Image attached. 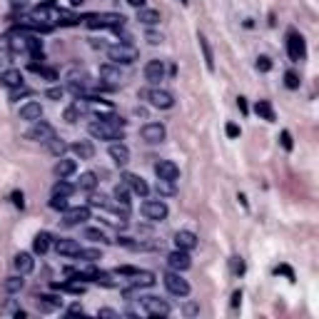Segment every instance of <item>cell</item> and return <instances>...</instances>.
Returning <instances> with one entry per match:
<instances>
[{"label":"cell","mask_w":319,"mask_h":319,"mask_svg":"<svg viewBox=\"0 0 319 319\" xmlns=\"http://www.w3.org/2000/svg\"><path fill=\"white\" fill-rule=\"evenodd\" d=\"M85 25L90 30H100V28H112V30H122L125 28V15L122 13H95L82 18Z\"/></svg>","instance_id":"cell-1"},{"label":"cell","mask_w":319,"mask_h":319,"mask_svg":"<svg viewBox=\"0 0 319 319\" xmlns=\"http://www.w3.org/2000/svg\"><path fill=\"white\" fill-rule=\"evenodd\" d=\"M87 130H90V135L92 137H97V140H122V127H117V125H112V122H107V120H92L90 125H87Z\"/></svg>","instance_id":"cell-2"},{"label":"cell","mask_w":319,"mask_h":319,"mask_svg":"<svg viewBox=\"0 0 319 319\" xmlns=\"http://www.w3.org/2000/svg\"><path fill=\"white\" fill-rule=\"evenodd\" d=\"M137 48H132L130 43H120V45H110L107 48V58L115 63V65H132L137 60Z\"/></svg>","instance_id":"cell-3"},{"label":"cell","mask_w":319,"mask_h":319,"mask_svg":"<svg viewBox=\"0 0 319 319\" xmlns=\"http://www.w3.org/2000/svg\"><path fill=\"white\" fill-rule=\"evenodd\" d=\"M140 210H142L145 220H150V222H162L167 217V212H170L162 200H145Z\"/></svg>","instance_id":"cell-4"},{"label":"cell","mask_w":319,"mask_h":319,"mask_svg":"<svg viewBox=\"0 0 319 319\" xmlns=\"http://www.w3.org/2000/svg\"><path fill=\"white\" fill-rule=\"evenodd\" d=\"M287 53H289V60H292V63H299V60H304V55H307L304 38H302L297 30H289V33H287Z\"/></svg>","instance_id":"cell-5"},{"label":"cell","mask_w":319,"mask_h":319,"mask_svg":"<svg viewBox=\"0 0 319 319\" xmlns=\"http://www.w3.org/2000/svg\"><path fill=\"white\" fill-rule=\"evenodd\" d=\"M162 282H165L167 292L175 294V297H187V294H190V284H187V279L180 277V272H172V269H170V272L162 277Z\"/></svg>","instance_id":"cell-6"},{"label":"cell","mask_w":319,"mask_h":319,"mask_svg":"<svg viewBox=\"0 0 319 319\" xmlns=\"http://www.w3.org/2000/svg\"><path fill=\"white\" fill-rule=\"evenodd\" d=\"M145 97L150 100L152 107H160V110H170V107L175 105L172 92H170V90H162V87H152V90H147Z\"/></svg>","instance_id":"cell-7"},{"label":"cell","mask_w":319,"mask_h":319,"mask_svg":"<svg viewBox=\"0 0 319 319\" xmlns=\"http://www.w3.org/2000/svg\"><path fill=\"white\" fill-rule=\"evenodd\" d=\"M53 137H55V130H53V125L45 122V120H35L33 127L28 130V140H33V142H48V140H53Z\"/></svg>","instance_id":"cell-8"},{"label":"cell","mask_w":319,"mask_h":319,"mask_svg":"<svg viewBox=\"0 0 319 319\" xmlns=\"http://www.w3.org/2000/svg\"><path fill=\"white\" fill-rule=\"evenodd\" d=\"M140 135H142V140H145V142L157 145V142H162V140L167 137V130H165V125H162V122H147V125L140 130Z\"/></svg>","instance_id":"cell-9"},{"label":"cell","mask_w":319,"mask_h":319,"mask_svg":"<svg viewBox=\"0 0 319 319\" xmlns=\"http://www.w3.org/2000/svg\"><path fill=\"white\" fill-rule=\"evenodd\" d=\"M142 307L150 317H170V304L160 297H142Z\"/></svg>","instance_id":"cell-10"},{"label":"cell","mask_w":319,"mask_h":319,"mask_svg":"<svg viewBox=\"0 0 319 319\" xmlns=\"http://www.w3.org/2000/svg\"><path fill=\"white\" fill-rule=\"evenodd\" d=\"M155 175H157V180H170V182H177V177H180V167L172 162V160H160V162L155 165Z\"/></svg>","instance_id":"cell-11"},{"label":"cell","mask_w":319,"mask_h":319,"mask_svg":"<svg viewBox=\"0 0 319 319\" xmlns=\"http://www.w3.org/2000/svg\"><path fill=\"white\" fill-rule=\"evenodd\" d=\"M167 264H170L172 272H185V269L192 267V257H190V252H185V249H175V252L167 254Z\"/></svg>","instance_id":"cell-12"},{"label":"cell","mask_w":319,"mask_h":319,"mask_svg":"<svg viewBox=\"0 0 319 319\" xmlns=\"http://www.w3.org/2000/svg\"><path fill=\"white\" fill-rule=\"evenodd\" d=\"M85 220H90V207H70V210H65V215H63V225L65 227H75V225H82Z\"/></svg>","instance_id":"cell-13"},{"label":"cell","mask_w":319,"mask_h":319,"mask_svg":"<svg viewBox=\"0 0 319 319\" xmlns=\"http://www.w3.org/2000/svg\"><path fill=\"white\" fill-rule=\"evenodd\" d=\"M197 244H200V239H197V235H195V232H190V230H180V232L175 235V247H177V249L192 252Z\"/></svg>","instance_id":"cell-14"},{"label":"cell","mask_w":319,"mask_h":319,"mask_svg":"<svg viewBox=\"0 0 319 319\" xmlns=\"http://www.w3.org/2000/svg\"><path fill=\"white\" fill-rule=\"evenodd\" d=\"M122 182L135 192V195H140V197H147V192H150V187H147V182L140 177V175H132V172H125L122 175Z\"/></svg>","instance_id":"cell-15"},{"label":"cell","mask_w":319,"mask_h":319,"mask_svg":"<svg viewBox=\"0 0 319 319\" xmlns=\"http://www.w3.org/2000/svg\"><path fill=\"white\" fill-rule=\"evenodd\" d=\"M145 78H147L152 85H157L160 80H165V63H162V60H150V63L145 65Z\"/></svg>","instance_id":"cell-16"},{"label":"cell","mask_w":319,"mask_h":319,"mask_svg":"<svg viewBox=\"0 0 319 319\" xmlns=\"http://www.w3.org/2000/svg\"><path fill=\"white\" fill-rule=\"evenodd\" d=\"M55 249H58V254H63V257H78V252H80L82 247H80L78 239L60 237V239H55Z\"/></svg>","instance_id":"cell-17"},{"label":"cell","mask_w":319,"mask_h":319,"mask_svg":"<svg viewBox=\"0 0 319 319\" xmlns=\"http://www.w3.org/2000/svg\"><path fill=\"white\" fill-rule=\"evenodd\" d=\"M13 267H15L18 274H30V272L35 269V259H33V254H28V252H18V254L13 257Z\"/></svg>","instance_id":"cell-18"},{"label":"cell","mask_w":319,"mask_h":319,"mask_svg":"<svg viewBox=\"0 0 319 319\" xmlns=\"http://www.w3.org/2000/svg\"><path fill=\"white\" fill-rule=\"evenodd\" d=\"M110 157H112V162L115 165H127L130 162V150H127V145H122V142H112L110 145Z\"/></svg>","instance_id":"cell-19"},{"label":"cell","mask_w":319,"mask_h":319,"mask_svg":"<svg viewBox=\"0 0 319 319\" xmlns=\"http://www.w3.org/2000/svg\"><path fill=\"white\" fill-rule=\"evenodd\" d=\"M40 117H43V107H40V102L30 100V102H25V105L20 107V120L35 122V120H40Z\"/></svg>","instance_id":"cell-20"},{"label":"cell","mask_w":319,"mask_h":319,"mask_svg":"<svg viewBox=\"0 0 319 319\" xmlns=\"http://www.w3.org/2000/svg\"><path fill=\"white\" fill-rule=\"evenodd\" d=\"M0 82H3L5 87H20L23 85V73L18 70V68H10V70H5V73H0Z\"/></svg>","instance_id":"cell-21"},{"label":"cell","mask_w":319,"mask_h":319,"mask_svg":"<svg viewBox=\"0 0 319 319\" xmlns=\"http://www.w3.org/2000/svg\"><path fill=\"white\" fill-rule=\"evenodd\" d=\"M75 170H78V162H75V160H65V157H60V160H58V165H55V175H58L60 180L70 177Z\"/></svg>","instance_id":"cell-22"},{"label":"cell","mask_w":319,"mask_h":319,"mask_svg":"<svg viewBox=\"0 0 319 319\" xmlns=\"http://www.w3.org/2000/svg\"><path fill=\"white\" fill-rule=\"evenodd\" d=\"M100 78H102V80H107L110 85H117V82L122 80L120 65H115V63H112V65H102V68H100Z\"/></svg>","instance_id":"cell-23"},{"label":"cell","mask_w":319,"mask_h":319,"mask_svg":"<svg viewBox=\"0 0 319 319\" xmlns=\"http://www.w3.org/2000/svg\"><path fill=\"white\" fill-rule=\"evenodd\" d=\"M70 150H73L80 160H92V155H95V147H92V142H87V140H78Z\"/></svg>","instance_id":"cell-24"},{"label":"cell","mask_w":319,"mask_h":319,"mask_svg":"<svg viewBox=\"0 0 319 319\" xmlns=\"http://www.w3.org/2000/svg\"><path fill=\"white\" fill-rule=\"evenodd\" d=\"M155 282H157V279H155L152 272H140V269H137V272L132 274V279H130V284H132L135 289H140V287H152Z\"/></svg>","instance_id":"cell-25"},{"label":"cell","mask_w":319,"mask_h":319,"mask_svg":"<svg viewBox=\"0 0 319 319\" xmlns=\"http://www.w3.org/2000/svg\"><path fill=\"white\" fill-rule=\"evenodd\" d=\"M254 112H257L262 120H267V122H274V120H277V115H274V107H272L267 100H257V105H254Z\"/></svg>","instance_id":"cell-26"},{"label":"cell","mask_w":319,"mask_h":319,"mask_svg":"<svg viewBox=\"0 0 319 319\" xmlns=\"http://www.w3.org/2000/svg\"><path fill=\"white\" fill-rule=\"evenodd\" d=\"M137 20L145 23V25H157L162 18H160V13L152 10V8H140V10H137Z\"/></svg>","instance_id":"cell-27"},{"label":"cell","mask_w":319,"mask_h":319,"mask_svg":"<svg viewBox=\"0 0 319 319\" xmlns=\"http://www.w3.org/2000/svg\"><path fill=\"white\" fill-rule=\"evenodd\" d=\"M197 40H200V48H202V55H205V65H207V70H215V55H212V48H210L207 38L200 33V35H197Z\"/></svg>","instance_id":"cell-28"},{"label":"cell","mask_w":319,"mask_h":319,"mask_svg":"<svg viewBox=\"0 0 319 319\" xmlns=\"http://www.w3.org/2000/svg\"><path fill=\"white\" fill-rule=\"evenodd\" d=\"M95 187H97V175H95V172H82V175H80V182H78V190L92 192Z\"/></svg>","instance_id":"cell-29"},{"label":"cell","mask_w":319,"mask_h":319,"mask_svg":"<svg viewBox=\"0 0 319 319\" xmlns=\"http://www.w3.org/2000/svg\"><path fill=\"white\" fill-rule=\"evenodd\" d=\"M33 249H35V254H45L50 249V235L48 232H38L35 239H33Z\"/></svg>","instance_id":"cell-30"},{"label":"cell","mask_w":319,"mask_h":319,"mask_svg":"<svg viewBox=\"0 0 319 319\" xmlns=\"http://www.w3.org/2000/svg\"><path fill=\"white\" fill-rule=\"evenodd\" d=\"M28 38L30 35H25V33H13L10 35V48L15 53H28Z\"/></svg>","instance_id":"cell-31"},{"label":"cell","mask_w":319,"mask_h":319,"mask_svg":"<svg viewBox=\"0 0 319 319\" xmlns=\"http://www.w3.org/2000/svg\"><path fill=\"white\" fill-rule=\"evenodd\" d=\"M75 192V185H70L68 180H58L53 185V197H70Z\"/></svg>","instance_id":"cell-32"},{"label":"cell","mask_w":319,"mask_h":319,"mask_svg":"<svg viewBox=\"0 0 319 319\" xmlns=\"http://www.w3.org/2000/svg\"><path fill=\"white\" fill-rule=\"evenodd\" d=\"M38 307H40V312H53V309L63 307V299H58V297H53V294H45V297L38 299Z\"/></svg>","instance_id":"cell-33"},{"label":"cell","mask_w":319,"mask_h":319,"mask_svg":"<svg viewBox=\"0 0 319 319\" xmlns=\"http://www.w3.org/2000/svg\"><path fill=\"white\" fill-rule=\"evenodd\" d=\"M23 287H25V279H23V274H20V277H8V279L3 282V289H5L8 294H18Z\"/></svg>","instance_id":"cell-34"},{"label":"cell","mask_w":319,"mask_h":319,"mask_svg":"<svg viewBox=\"0 0 319 319\" xmlns=\"http://www.w3.org/2000/svg\"><path fill=\"white\" fill-rule=\"evenodd\" d=\"M45 145H48L50 155H55V157H63V155L68 152V145H65V142H63L60 137H53V140H48Z\"/></svg>","instance_id":"cell-35"},{"label":"cell","mask_w":319,"mask_h":319,"mask_svg":"<svg viewBox=\"0 0 319 319\" xmlns=\"http://www.w3.org/2000/svg\"><path fill=\"white\" fill-rule=\"evenodd\" d=\"M177 190H175V182L170 180H157V195H162V197H172Z\"/></svg>","instance_id":"cell-36"},{"label":"cell","mask_w":319,"mask_h":319,"mask_svg":"<svg viewBox=\"0 0 319 319\" xmlns=\"http://www.w3.org/2000/svg\"><path fill=\"white\" fill-rule=\"evenodd\" d=\"M115 200H117V205H130V187L125 182H120L115 187Z\"/></svg>","instance_id":"cell-37"},{"label":"cell","mask_w":319,"mask_h":319,"mask_svg":"<svg viewBox=\"0 0 319 319\" xmlns=\"http://www.w3.org/2000/svg\"><path fill=\"white\" fill-rule=\"evenodd\" d=\"M78 257H80L82 262H87V264H95L97 259H102V252H100V249H80Z\"/></svg>","instance_id":"cell-38"},{"label":"cell","mask_w":319,"mask_h":319,"mask_svg":"<svg viewBox=\"0 0 319 319\" xmlns=\"http://www.w3.org/2000/svg\"><path fill=\"white\" fill-rule=\"evenodd\" d=\"M53 289H65V292H73V294H82V292H85V284H80V282H68V284H53Z\"/></svg>","instance_id":"cell-39"},{"label":"cell","mask_w":319,"mask_h":319,"mask_svg":"<svg viewBox=\"0 0 319 319\" xmlns=\"http://www.w3.org/2000/svg\"><path fill=\"white\" fill-rule=\"evenodd\" d=\"M58 23H60V25H75V23H80V18H78V15H73V13L60 10V13H58Z\"/></svg>","instance_id":"cell-40"},{"label":"cell","mask_w":319,"mask_h":319,"mask_svg":"<svg viewBox=\"0 0 319 319\" xmlns=\"http://www.w3.org/2000/svg\"><path fill=\"white\" fill-rule=\"evenodd\" d=\"M85 239H92V242H105V232L97 230V227H87L85 230Z\"/></svg>","instance_id":"cell-41"},{"label":"cell","mask_w":319,"mask_h":319,"mask_svg":"<svg viewBox=\"0 0 319 319\" xmlns=\"http://www.w3.org/2000/svg\"><path fill=\"white\" fill-rule=\"evenodd\" d=\"M50 210L65 212V210H68V197H53V200H50Z\"/></svg>","instance_id":"cell-42"},{"label":"cell","mask_w":319,"mask_h":319,"mask_svg":"<svg viewBox=\"0 0 319 319\" xmlns=\"http://www.w3.org/2000/svg\"><path fill=\"white\" fill-rule=\"evenodd\" d=\"M284 85H287L289 90H297V87H299V78H297V73H292V70H289V73L284 75Z\"/></svg>","instance_id":"cell-43"},{"label":"cell","mask_w":319,"mask_h":319,"mask_svg":"<svg viewBox=\"0 0 319 319\" xmlns=\"http://www.w3.org/2000/svg\"><path fill=\"white\" fill-rule=\"evenodd\" d=\"M257 70H259V73H269V70H272V60H269L267 55L257 58Z\"/></svg>","instance_id":"cell-44"},{"label":"cell","mask_w":319,"mask_h":319,"mask_svg":"<svg viewBox=\"0 0 319 319\" xmlns=\"http://www.w3.org/2000/svg\"><path fill=\"white\" fill-rule=\"evenodd\" d=\"M90 207H110V202H107L105 195H92L90 197Z\"/></svg>","instance_id":"cell-45"},{"label":"cell","mask_w":319,"mask_h":319,"mask_svg":"<svg viewBox=\"0 0 319 319\" xmlns=\"http://www.w3.org/2000/svg\"><path fill=\"white\" fill-rule=\"evenodd\" d=\"M30 90L25 87V85H20V87H13L10 90V100H18V97H23V95H28Z\"/></svg>","instance_id":"cell-46"},{"label":"cell","mask_w":319,"mask_h":319,"mask_svg":"<svg viewBox=\"0 0 319 319\" xmlns=\"http://www.w3.org/2000/svg\"><path fill=\"white\" fill-rule=\"evenodd\" d=\"M232 272H235V274H242V272H244V262H242V257H232Z\"/></svg>","instance_id":"cell-47"},{"label":"cell","mask_w":319,"mask_h":319,"mask_svg":"<svg viewBox=\"0 0 319 319\" xmlns=\"http://www.w3.org/2000/svg\"><path fill=\"white\" fill-rule=\"evenodd\" d=\"M225 130H227V137H232V140H235V137H239V132H242L235 122H227V127H225Z\"/></svg>","instance_id":"cell-48"},{"label":"cell","mask_w":319,"mask_h":319,"mask_svg":"<svg viewBox=\"0 0 319 319\" xmlns=\"http://www.w3.org/2000/svg\"><path fill=\"white\" fill-rule=\"evenodd\" d=\"M13 205H15V207H20V210L25 207V197H23V192H20V190H15V192H13Z\"/></svg>","instance_id":"cell-49"},{"label":"cell","mask_w":319,"mask_h":319,"mask_svg":"<svg viewBox=\"0 0 319 319\" xmlns=\"http://www.w3.org/2000/svg\"><path fill=\"white\" fill-rule=\"evenodd\" d=\"M63 95H65L63 87H50V90H48V97H50V100H60Z\"/></svg>","instance_id":"cell-50"},{"label":"cell","mask_w":319,"mask_h":319,"mask_svg":"<svg viewBox=\"0 0 319 319\" xmlns=\"http://www.w3.org/2000/svg\"><path fill=\"white\" fill-rule=\"evenodd\" d=\"M97 317H107V319H117L120 314H117L115 309H107V307H105V309H97Z\"/></svg>","instance_id":"cell-51"},{"label":"cell","mask_w":319,"mask_h":319,"mask_svg":"<svg viewBox=\"0 0 319 319\" xmlns=\"http://www.w3.org/2000/svg\"><path fill=\"white\" fill-rule=\"evenodd\" d=\"M145 40H147L150 45H160V43H162V35H157V33H147V35H145Z\"/></svg>","instance_id":"cell-52"},{"label":"cell","mask_w":319,"mask_h":319,"mask_svg":"<svg viewBox=\"0 0 319 319\" xmlns=\"http://www.w3.org/2000/svg\"><path fill=\"white\" fill-rule=\"evenodd\" d=\"M279 140H282V147H284V150H292V135H289L287 130L282 132V137H279Z\"/></svg>","instance_id":"cell-53"},{"label":"cell","mask_w":319,"mask_h":319,"mask_svg":"<svg viewBox=\"0 0 319 319\" xmlns=\"http://www.w3.org/2000/svg\"><path fill=\"white\" fill-rule=\"evenodd\" d=\"M197 312H200V307H197V304H185V314H187V317H195Z\"/></svg>","instance_id":"cell-54"},{"label":"cell","mask_w":319,"mask_h":319,"mask_svg":"<svg viewBox=\"0 0 319 319\" xmlns=\"http://www.w3.org/2000/svg\"><path fill=\"white\" fill-rule=\"evenodd\" d=\"M3 312H5V314H15V312H18V304H15V302H10V304H5V307H3Z\"/></svg>","instance_id":"cell-55"},{"label":"cell","mask_w":319,"mask_h":319,"mask_svg":"<svg viewBox=\"0 0 319 319\" xmlns=\"http://www.w3.org/2000/svg\"><path fill=\"white\" fill-rule=\"evenodd\" d=\"M239 302H242V292L237 289V292L232 294V307H239Z\"/></svg>","instance_id":"cell-56"},{"label":"cell","mask_w":319,"mask_h":319,"mask_svg":"<svg viewBox=\"0 0 319 319\" xmlns=\"http://www.w3.org/2000/svg\"><path fill=\"white\" fill-rule=\"evenodd\" d=\"M85 309L80 307V304H70V309H68V314H82Z\"/></svg>","instance_id":"cell-57"},{"label":"cell","mask_w":319,"mask_h":319,"mask_svg":"<svg viewBox=\"0 0 319 319\" xmlns=\"http://www.w3.org/2000/svg\"><path fill=\"white\" fill-rule=\"evenodd\" d=\"M127 3H130L132 8H137V10H140V8H145V0H127Z\"/></svg>","instance_id":"cell-58"},{"label":"cell","mask_w":319,"mask_h":319,"mask_svg":"<svg viewBox=\"0 0 319 319\" xmlns=\"http://www.w3.org/2000/svg\"><path fill=\"white\" fill-rule=\"evenodd\" d=\"M237 107H239V110L247 115V102H244V97H237Z\"/></svg>","instance_id":"cell-59"},{"label":"cell","mask_w":319,"mask_h":319,"mask_svg":"<svg viewBox=\"0 0 319 319\" xmlns=\"http://www.w3.org/2000/svg\"><path fill=\"white\" fill-rule=\"evenodd\" d=\"M277 272H284V274H287V277L294 282V274H292V269H289V267H277Z\"/></svg>","instance_id":"cell-60"},{"label":"cell","mask_w":319,"mask_h":319,"mask_svg":"<svg viewBox=\"0 0 319 319\" xmlns=\"http://www.w3.org/2000/svg\"><path fill=\"white\" fill-rule=\"evenodd\" d=\"M13 317H15V319H25V317H28V312H23V309H18V312H15Z\"/></svg>","instance_id":"cell-61"},{"label":"cell","mask_w":319,"mask_h":319,"mask_svg":"<svg viewBox=\"0 0 319 319\" xmlns=\"http://www.w3.org/2000/svg\"><path fill=\"white\" fill-rule=\"evenodd\" d=\"M70 5H82V0H70Z\"/></svg>","instance_id":"cell-62"},{"label":"cell","mask_w":319,"mask_h":319,"mask_svg":"<svg viewBox=\"0 0 319 319\" xmlns=\"http://www.w3.org/2000/svg\"><path fill=\"white\" fill-rule=\"evenodd\" d=\"M180 3H185V5H187V0H180Z\"/></svg>","instance_id":"cell-63"}]
</instances>
